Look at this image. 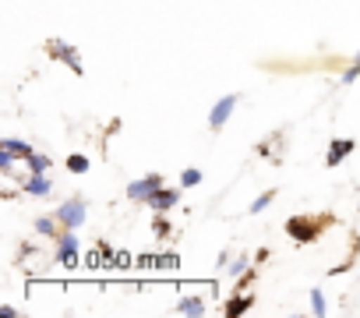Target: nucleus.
<instances>
[{"label":"nucleus","instance_id":"f257e3e1","mask_svg":"<svg viewBox=\"0 0 360 318\" xmlns=\"http://www.w3.org/2000/svg\"><path fill=\"white\" fill-rule=\"evenodd\" d=\"M46 53H50V61H57V64H64L75 78H82L85 75V64H82V53H78V46L75 43H68V39H46Z\"/></svg>","mask_w":360,"mask_h":318},{"label":"nucleus","instance_id":"f03ea898","mask_svg":"<svg viewBox=\"0 0 360 318\" xmlns=\"http://www.w3.org/2000/svg\"><path fill=\"white\" fill-rule=\"evenodd\" d=\"M53 216L60 220L64 230H82L85 220H89V202H85L82 195H71V198H64V202L53 209Z\"/></svg>","mask_w":360,"mask_h":318},{"label":"nucleus","instance_id":"7ed1b4c3","mask_svg":"<svg viewBox=\"0 0 360 318\" xmlns=\"http://www.w3.org/2000/svg\"><path fill=\"white\" fill-rule=\"evenodd\" d=\"M57 265L60 269H78L82 262V241H78V230H60L57 237Z\"/></svg>","mask_w":360,"mask_h":318},{"label":"nucleus","instance_id":"20e7f679","mask_svg":"<svg viewBox=\"0 0 360 318\" xmlns=\"http://www.w3.org/2000/svg\"><path fill=\"white\" fill-rule=\"evenodd\" d=\"M237 103H240V92H226V96H219V99L212 103V110H209V131H223V127L230 124Z\"/></svg>","mask_w":360,"mask_h":318},{"label":"nucleus","instance_id":"39448f33","mask_svg":"<svg viewBox=\"0 0 360 318\" xmlns=\"http://www.w3.org/2000/svg\"><path fill=\"white\" fill-rule=\"evenodd\" d=\"M162 184H166V181H162V174H145V177H134V181L127 184V198L145 205V202H148V198H152V195H155Z\"/></svg>","mask_w":360,"mask_h":318},{"label":"nucleus","instance_id":"423d86ee","mask_svg":"<svg viewBox=\"0 0 360 318\" xmlns=\"http://www.w3.org/2000/svg\"><path fill=\"white\" fill-rule=\"evenodd\" d=\"M286 234H290V241H297V244H311V241L318 237V223H314L311 216H293V220L286 223Z\"/></svg>","mask_w":360,"mask_h":318},{"label":"nucleus","instance_id":"0eeeda50","mask_svg":"<svg viewBox=\"0 0 360 318\" xmlns=\"http://www.w3.org/2000/svg\"><path fill=\"white\" fill-rule=\"evenodd\" d=\"M353 152H356V141H353V138H332V141H328V152H325V167L332 170V167L346 163Z\"/></svg>","mask_w":360,"mask_h":318},{"label":"nucleus","instance_id":"6e6552de","mask_svg":"<svg viewBox=\"0 0 360 318\" xmlns=\"http://www.w3.org/2000/svg\"><path fill=\"white\" fill-rule=\"evenodd\" d=\"M145 205H148L155 216H159V212H173V209L180 205V188H169V184H162V188H159V191H155V195H152Z\"/></svg>","mask_w":360,"mask_h":318},{"label":"nucleus","instance_id":"1a4fd4ad","mask_svg":"<svg viewBox=\"0 0 360 318\" xmlns=\"http://www.w3.org/2000/svg\"><path fill=\"white\" fill-rule=\"evenodd\" d=\"M22 191H25L29 198H50V195H53V181H50V174H29V170H25Z\"/></svg>","mask_w":360,"mask_h":318},{"label":"nucleus","instance_id":"9d476101","mask_svg":"<svg viewBox=\"0 0 360 318\" xmlns=\"http://www.w3.org/2000/svg\"><path fill=\"white\" fill-rule=\"evenodd\" d=\"M205 311H209V304H205L202 293H184V297L176 300V314H184V318H198Z\"/></svg>","mask_w":360,"mask_h":318},{"label":"nucleus","instance_id":"9b49d317","mask_svg":"<svg viewBox=\"0 0 360 318\" xmlns=\"http://www.w3.org/2000/svg\"><path fill=\"white\" fill-rule=\"evenodd\" d=\"M32 230H36L39 237H46V241H57L64 227H60V220L50 212V216H36V220H32Z\"/></svg>","mask_w":360,"mask_h":318},{"label":"nucleus","instance_id":"f8f14e48","mask_svg":"<svg viewBox=\"0 0 360 318\" xmlns=\"http://www.w3.org/2000/svg\"><path fill=\"white\" fill-rule=\"evenodd\" d=\"M251 307H255V297H251V293H233V297H226L223 314H226V318H240V314H248Z\"/></svg>","mask_w":360,"mask_h":318},{"label":"nucleus","instance_id":"ddd939ff","mask_svg":"<svg viewBox=\"0 0 360 318\" xmlns=\"http://www.w3.org/2000/svg\"><path fill=\"white\" fill-rule=\"evenodd\" d=\"M223 272H226V279H244V276H251L255 269H251V258H248V255H233Z\"/></svg>","mask_w":360,"mask_h":318},{"label":"nucleus","instance_id":"4468645a","mask_svg":"<svg viewBox=\"0 0 360 318\" xmlns=\"http://www.w3.org/2000/svg\"><path fill=\"white\" fill-rule=\"evenodd\" d=\"M64 167H68V174H75V177H85V174L92 170V159H89L85 152H71V155L64 159Z\"/></svg>","mask_w":360,"mask_h":318},{"label":"nucleus","instance_id":"2eb2a0df","mask_svg":"<svg viewBox=\"0 0 360 318\" xmlns=\"http://www.w3.org/2000/svg\"><path fill=\"white\" fill-rule=\"evenodd\" d=\"M0 148H8V152H15V155L22 159V163H25V159H29V155L36 152V148H32L29 141H22V138H11V134H8V138H0Z\"/></svg>","mask_w":360,"mask_h":318},{"label":"nucleus","instance_id":"dca6fc26","mask_svg":"<svg viewBox=\"0 0 360 318\" xmlns=\"http://www.w3.org/2000/svg\"><path fill=\"white\" fill-rule=\"evenodd\" d=\"M50 167H53V155H46V152H32L25 159V170L29 174H50Z\"/></svg>","mask_w":360,"mask_h":318},{"label":"nucleus","instance_id":"f3484780","mask_svg":"<svg viewBox=\"0 0 360 318\" xmlns=\"http://www.w3.org/2000/svg\"><path fill=\"white\" fill-rule=\"evenodd\" d=\"M311 314H314V318H325V314H328V300H325V290H321V286L311 290Z\"/></svg>","mask_w":360,"mask_h":318},{"label":"nucleus","instance_id":"a211bd4d","mask_svg":"<svg viewBox=\"0 0 360 318\" xmlns=\"http://www.w3.org/2000/svg\"><path fill=\"white\" fill-rule=\"evenodd\" d=\"M202 181H205V174L198 167H184V170H180V188H198Z\"/></svg>","mask_w":360,"mask_h":318},{"label":"nucleus","instance_id":"6ab92c4d","mask_svg":"<svg viewBox=\"0 0 360 318\" xmlns=\"http://www.w3.org/2000/svg\"><path fill=\"white\" fill-rule=\"evenodd\" d=\"M272 202H276V191H262V195L251 202V209H248V212H251V216H262V212H265Z\"/></svg>","mask_w":360,"mask_h":318},{"label":"nucleus","instance_id":"aec40b11","mask_svg":"<svg viewBox=\"0 0 360 318\" xmlns=\"http://www.w3.org/2000/svg\"><path fill=\"white\" fill-rule=\"evenodd\" d=\"M15 163H18V155H15V152H8V148H0V174L11 177V174H15Z\"/></svg>","mask_w":360,"mask_h":318},{"label":"nucleus","instance_id":"412c9836","mask_svg":"<svg viewBox=\"0 0 360 318\" xmlns=\"http://www.w3.org/2000/svg\"><path fill=\"white\" fill-rule=\"evenodd\" d=\"M356 78H360V64H356V61H349V64L342 68V75H339V85L346 89V85H353Z\"/></svg>","mask_w":360,"mask_h":318},{"label":"nucleus","instance_id":"4be33fe9","mask_svg":"<svg viewBox=\"0 0 360 318\" xmlns=\"http://www.w3.org/2000/svg\"><path fill=\"white\" fill-rule=\"evenodd\" d=\"M230 258H233L230 251H219V255H216V269H226V265H230Z\"/></svg>","mask_w":360,"mask_h":318},{"label":"nucleus","instance_id":"5701e85b","mask_svg":"<svg viewBox=\"0 0 360 318\" xmlns=\"http://www.w3.org/2000/svg\"><path fill=\"white\" fill-rule=\"evenodd\" d=\"M0 314H4V318H15L18 307H15V304H0Z\"/></svg>","mask_w":360,"mask_h":318},{"label":"nucleus","instance_id":"b1692460","mask_svg":"<svg viewBox=\"0 0 360 318\" xmlns=\"http://www.w3.org/2000/svg\"><path fill=\"white\" fill-rule=\"evenodd\" d=\"M353 61H356V64H360V50H356V53H353Z\"/></svg>","mask_w":360,"mask_h":318}]
</instances>
